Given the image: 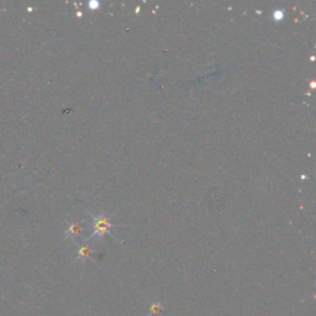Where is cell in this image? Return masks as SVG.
I'll return each mask as SVG.
<instances>
[{
  "label": "cell",
  "instance_id": "cell-4",
  "mask_svg": "<svg viewBox=\"0 0 316 316\" xmlns=\"http://www.w3.org/2000/svg\"><path fill=\"white\" fill-rule=\"evenodd\" d=\"M162 310V305L161 304H155V305L151 308V312H150V316H151L152 314H158L159 311Z\"/></svg>",
  "mask_w": 316,
  "mask_h": 316
},
{
  "label": "cell",
  "instance_id": "cell-1",
  "mask_svg": "<svg viewBox=\"0 0 316 316\" xmlns=\"http://www.w3.org/2000/svg\"><path fill=\"white\" fill-rule=\"evenodd\" d=\"M89 215L92 216V225L93 228H94V233L90 235V237L86 240V242H88L89 240L94 239V237H99V239H103L105 235H109L110 237L115 239L114 235L110 233V228L113 227V224H111L109 218H108L105 214H92L89 213Z\"/></svg>",
  "mask_w": 316,
  "mask_h": 316
},
{
  "label": "cell",
  "instance_id": "cell-2",
  "mask_svg": "<svg viewBox=\"0 0 316 316\" xmlns=\"http://www.w3.org/2000/svg\"><path fill=\"white\" fill-rule=\"evenodd\" d=\"M92 255H93L92 249H90L87 245H84V246H82V247L78 248L77 260H86V258L92 257Z\"/></svg>",
  "mask_w": 316,
  "mask_h": 316
},
{
  "label": "cell",
  "instance_id": "cell-3",
  "mask_svg": "<svg viewBox=\"0 0 316 316\" xmlns=\"http://www.w3.org/2000/svg\"><path fill=\"white\" fill-rule=\"evenodd\" d=\"M80 231H82V227L79 226V224H77V222H72L71 225H69L68 226V235L71 237H73L74 239V236H77L78 234H80Z\"/></svg>",
  "mask_w": 316,
  "mask_h": 316
}]
</instances>
